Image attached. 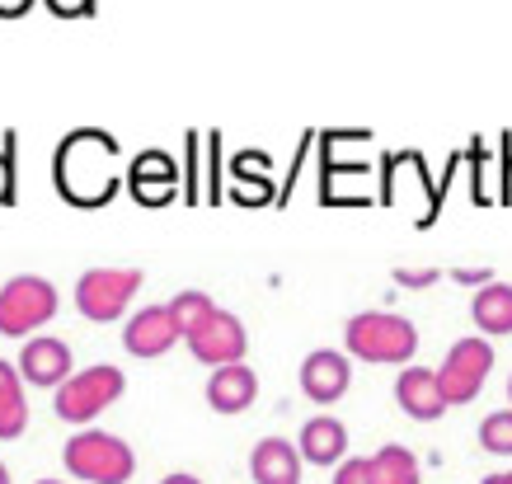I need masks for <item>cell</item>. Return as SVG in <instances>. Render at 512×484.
Wrapping results in <instances>:
<instances>
[{"instance_id": "obj_19", "label": "cell", "mask_w": 512, "mask_h": 484, "mask_svg": "<svg viewBox=\"0 0 512 484\" xmlns=\"http://www.w3.org/2000/svg\"><path fill=\"white\" fill-rule=\"evenodd\" d=\"M367 470H372V484H419V461L400 442H386L376 456H367Z\"/></svg>"}, {"instance_id": "obj_22", "label": "cell", "mask_w": 512, "mask_h": 484, "mask_svg": "<svg viewBox=\"0 0 512 484\" xmlns=\"http://www.w3.org/2000/svg\"><path fill=\"white\" fill-rule=\"evenodd\" d=\"M235 193H240V203L259 207L273 198V184H268V179H245V174H235Z\"/></svg>"}, {"instance_id": "obj_3", "label": "cell", "mask_w": 512, "mask_h": 484, "mask_svg": "<svg viewBox=\"0 0 512 484\" xmlns=\"http://www.w3.org/2000/svg\"><path fill=\"white\" fill-rule=\"evenodd\" d=\"M62 461H66V470L85 484H127L132 470H137L132 447H127L123 438H113V433H99V428L76 433V438L66 442Z\"/></svg>"}, {"instance_id": "obj_14", "label": "cell", "mask_w": 512, "mask_h": 484, "mask_svg": "<svg viewBox=\"0 0 512 484\" xmlns=\"http://www.w3.org/2000/svg\"><path fill=\"white\" fill-rule=\"evenodd\" d=\"M301 447H292L287 438H264L249 452V475L254 484H301Z\"/></svg>"}, {"instance_id": "obj_7", "label": "cell", "mask_w": 512, "mask_h": 484, "mask_svg": "<svg viewBox=\"0 0 512 484\" xmlns=\"http://www.w3.org/2000/svg\"><path fill=\"white\" fill-rule=\"evenodd\" d=\"M489 367H494V348H489V339H480V334L456 339V344L447 348L442 367H437V386H442V395H447V405H466V400H475L480 386H484V376H489Z\"/></svg>"}, {"instance_id": "obj_9", "label": "cell", "mask_w": 512, "mask_h": 484, "mask_svg": "<svg viewBox=\"0 0 512 484\" xmlns=\"http://www.w3.org/2000/svg\"><path fill=\"white\" fill-rule=\"evenodd\" d=\"M179 339H184V329H179L170 306H146V311H137L123 329V344L132 358H160V353H170Z\"/></svg>"}, {"instance_id": "obj_5", "label": "cell", "mask_w": 512, "mask_h": 484, "mask_svg": "<svg viewBox=\"0 0 512 484\" xmlns=\"http://www.w3.org/2000/svg\"><path fill=\"white\" fill-rule=\"evenodd\" d=\"M52 315H57V287L47 278L24 273V278H10L0 287V334H10V339L33 334Z\"/></svg>"}, {"instance_id": "obj_20", "label": "cell", "mask_w": 512, "mask_h": 484, "mask_svg": "<svg viewBox=\"0 0 512 484\" xmlns=\"http://www.w3.org/2000/svg\"><path fill=\"white\" fill-rule=\"evenodd\" d=\"M170 311H174V320H179V329H184V334H193L207 315L217 311V301L207 297V292H193V287H188V292H179V297L170 301Z\"/></svg>"}, {"instance_id": "obj_33", "label": "cell", "mask_w": 512, "mask_h": 484, "mask_svg": "<svg viewBox=\"0 0 512 484\" xmlns=\"http://www.w3.org/2000/svg\"><path fill=\"white\" fill-rule=\"evenodd\" d=\"M38 484H62V480H38Z\"/></svg>"}, {"instance_id": "obj_24", "label": "cell", "mask_w": 512, "mask_h": 484, "mask_svg": "<svg viewBox=\"0 0 512 484\" xmlns=\"http://www.w3.org/2000/svg\"><path fill=\"white\" fill-rule=\"evenodd\" d=\"M0 203H15V156L0 151Z\"/></svg>"}, {"instance_id": "obj_15", "label": "cell", "mask_w": 512, "mask_h": 484, "mask_svg": "<svg viewBox=\"0 0 512 484\" xmlns=\"http://www.w3.org/2000/svg\"><path fill=\"white\" fill-rule=\"evenodd\" d=\"M254 400H259V376L249 372L245 362L217 367L212 381H207V405L217 409V414H245Z\"/></svg>"}, {"instance_id": "obj_13", "label": "cell", "mask_w": 512, "mask_h": 484, "mask_svg": "<svg viewBox=\"0 0 512 484\" xmlns=\"http://www.w3.org/2000/svg\"><path fill=\"white\" fill-rule=\"evenodd\" d=\"M395 400H400V409L409 419H419V423L442 419V409H447V395L437 386L433 367H404L400 381H395Z\"/></svg>"}, {"instance_id": "obj_28", "label": "cell", "mask_w": 512, "mask_h": 484, "mask_svg": "<svg viewBox=\"0 0 512 484\" xmlns=\"http://www.w3.org/2000/svg\"><path fill=\"white\" fill-rule=\"evenodd\" d=\"M29 5H33V0H0V19H19V15H29Z\"/></svg>"}, {"instance_id": "obj_10", "label": "cell", "mask_w": 512, "mask_h": 484, "mask_svg": "<svg viewBox=\"0 0 512 484\" xmlns=\"http://www.w3.org/2000/svg\"><path fill=\"white\" fill-rule=\"evenodd\" d=\"M19 376L29 381V386H57L62 391L66 381H71V348L62 339H52V334H33L29 344L19 348Z\"/></svg>"}, {"instance_id": "obj_30", "label": "cell", "mask_w": 512, "mask_h": 484, "mask_svg": "<svg viewBox=\"0 0 512 484\" xmlns=\"http://www.w3.org/2000/svg\"><path fill=\"white\" fill-rule=\"evenodd\" d=\"M404 287H419V282H433V273H400Z\"/></svg>"}, {"instance_id": "obj_4", "label": "cell", "mask_w": 512, "mask_h": 484, "mask_svg": "<svg viewBox=\"0 0 512 484\" xmlns=\"http://www.w3.org/2000/svg\"><path fill=\"white\" fill-rule=\"evenodd\" d=\"M123 386H127L123 372L109 367V362H99V367H85V372L71 376L62 391L52 395V409H57L66 423H90L123 395Z\"/></svg>"}, {"instance_id": "obj_17", "label": "cell", "mask_w": 512, "mask_h": 484, "mask_svg": "<svg viewBox=\"0 0 512 484\" xmlns=\"http://www.w3.org/2000/svg\"><path fill=\"white\" fill-rule=\"evenodd\" d=\"M29 428V395H24V376L19 367L0 358V438L10 442Z\"/></svg>"}, {"instance_id": "obj_26", "label": "cell", "mask_w": 512, "mask_h": 484, "mask_svg": "<svg viewBox=\"0 0 512 484\" xmlns=\"http://www.w3.org/2000/svg\"><path fill=\"white\" fill-rule=\"evenodd\" d=\"M188 160H193V184H188V203H198V132H188Z\"/></svg>"}, {"instance_id": "obj_25", "label": "cell", "mask_w": 512, "mask_h": 484, "mask_svg": "<svg viewBox=\"0 0 512 484\" xmlns=\"http://www.w3.org/2000/svg\"><path fill=\"white\" fill-rule=\"evenodd\" d=\"M47 10L62 19H76V15H94V0H47Z\"/></svg>"}, {"instance_id": "obj_27", "label": "cell", "mask_w": 512, "mask_h": 484, "mask_svg": "<svg viewBox=\"0 0 512 484\" xmlns=\"http://www.w3.org/2000/svg\"><path fill=\"white\" fill-rule=\"evenodd\" d=\"M451 278H456V282H480V287H489V268H456Z\"/></svg>"}, {"instance_id": "obj_21", "label": "cell", "mask_w": 512, "mask_h": 484, "mask_svg": "<svg viewBox=\"0 0 512 484\" xmlns=\"http://www.w3.org/2000/svg\"><path fill=\"white\" fill-rule=\"evenodd\" d=\"M480 442H484V452L512 456V409H494V414H484Z\"/></svg>"}, {"instance_id": "obj_34", "label": "cell", "mask_w": 512, "mask_h": 484, "mask_svg": "<svg viewBox=\"0 0 512 484\" xmlns=\"http://www.w3.org/2000/svg\"><path fill=\"white\" fill-rule=\"evenodd\" d=\"M508 395H512V376H508Z\"/></svg>"}, {"instance_id": "obj_2", "label": "cell", "mask_w": 512, "mask_h": 484, "mask_svg": "<svg viewBox=\"0 0 512 484\" xmlns=\"http://www.w3.org/2000/svg\"><path fill=\"white\" fill-rule=\"evenodd\" d=\"M343 339H348V353L362 362H409L414 348H419V329L409 325L404 315L362 311L348 320Z\"/></svg>"}, {"instance_id": "obj_1", "label": "cell", "mask_w": 512, "mask_h": 484, "mask_svg": "<svg viewBox=\"0 0 512 484\" xmlns=\"http://www.w3.org/2000/svg\"><path fill=\"white\" fill-rule=\"evenodd\" d=\"M52 179L62 188L66 203L76 207H104L123 184V170H118V141L99 127H80L57 146V160H52Z\"/></svg>"}, {"instance_id": "obj_12", "label": "cell", "mask_w": 512, "mask_h": 484, "mask_svg": "<svg viewBox=\"0 0 512 484\" xmlns=\"http://www.w3.org/2000/svg\"><path fill=\"white\" fill-rule=\"evenodd\" d=\"M348 386H353V367H348L339 348H315L311 358L301 362V391L320 400V405H334Z\"/></svg>"}, {"instance_id": "obj_29", "label": "cell", "mask_w": 512, "mask_h": 484, "mask_svg": "<svg viewBox=\"0 0 512 484\" xmlns=\"http://www.w3.org/2000/svg\"><path fill=\"white\" fill-rule=\"evenodd\" d=\"M160 484H202V480L198 475H188V470H174V475H165Z\"/></svg>"}, {"instance_id": "obj_11", "label": "cell", "mask_w": 512, "mask_h": 484, "mask_svg": "<svg viewBox=\"0 0 512 484\" xmlns=\"http://www.w3.org/2000/svg\"><path fill=\"white\" fill-rule=\"evenodd\" d=\"M174 184H179V165H174L165 151H141V156L127 165V188H132V198L146 207L170 203Z\"/></svg>"}, {"instance_id": "obj_31", "label": "cell", "mask_w": 512, "mask_h": 484, "mask_svg": "<svg viewBox=\"0 0 512 484\" xmlns=\"http://www.w3.org/2000/svg\"><path fill=\"white\" fill-rule=\"evenodd\" d=\"M480 484H512V470H503V475H489V480H480Z\"/></svg>"}, {"instance_id": "obj_18", "label": "cell", "mask_w": 512, "mask_h": 484, "mask_svg": "<svg viewBox=\"0 0 512 484\" xmlns=\"http://www.w3.org/2000/svg\"><path fill=\"white\" fill-rule=\"evenodd\" d=\"M470 315H475V325H480L484 334H512V282H489V287H480Z\"/></svg>"}, {"instance_id": "obj_23", "label": "cell", "mask_w": 512, "mask_h": 484, "mask_svg": "<svg viewBox=\"0 0 512 484\" xmlns=\"http://www.w3.org/2000/svg\"><path fill=\"white\" fill-rule=\"evenodd\" d=\"M334 484H372V470H367V461H339Z\"/></svg>"}, {"instance_id": "obj_6", "label": "cell", "mask_w": 512, "mask_h": 484, "mask_svg": "<svg viewBox=\"0 0 512 484\" xmlns=\"http://www.w3.org/2000/svg\"><path fill=\"white\" fill-rule=\"evenodd\" d=\"M141 292V273L137 268H90L76 282V306L85 320L94 325H109L127 311V301Z\"/></svg>"}, {"instance_id": "obj_16", "label": "cell", "mask_w": 512, "mask_h": 484, "mask_svg": "<svg viewBox=\"0 0 512 484\" xmlns=\"http://www.w3.org/2000/svg\"><path fill=\"white\" fill-rule=\"evenodd\" d=\"M343 452H348V428L339 419L325 414V419H311L301 428V456L311 466H334V461H343Z\"/></svg>"}, {"instance_id": "obj_8", "label": "cell", "mask_w": 512, "mask_h": 484, "mask_svg": "<svg viewBox=\"0 0 512 484\" xmlns=\"http://www.w3.org/2000/svg\"><path fill=\"white\" fill-rule=\"evenodd\" d=\"M184 344L193 358L207 362V367L217 372V367H235V362L245 358L249 339H245V325H240L231 311H212L193 334H184Z\"/></svg>"}, {"instance_id": "obj_32", "label": "cell", "mask_w": 512, "mask_h": 484, "mask_svg": "<svg viewBox=\"0 0 512 484\" xmlns=\"http://www.w3.org/2000/svg\"><path fill=\"white\" fill-rule=\"evenodd\" d=\"M0 484H10V470H5V461H0Z\"/></svg>"}]
</instances>
